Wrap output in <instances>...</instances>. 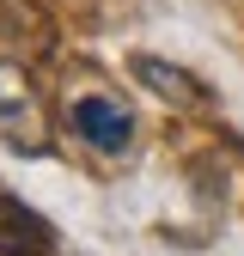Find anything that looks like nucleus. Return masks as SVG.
I'll use <instances>...</instances> for the list:
<instances>
[{"mask_svg":"<svg viewBox=\"0 0 244 256\" xmlns=\"http://www.w3.org/2000/svg\"><path fill=\"white\" fill-rule=\"evenodd\" d=\"M0 140L18 146L24 158H43L55 146V128H49V104L37 80H30L18 61H0Z\"/></svg>","mask_w":244,"mask_h":256,"instance_id":"nucleus-1","label":"nucleus"},{"mask_svg":"<svg viewBox=\"0 0 244 256\" xmlns=\"http://www.w3.org/2000/svg\"><path fill=\"white\" fill-rule=\"evenodd\" d=\"M0 256H55V226L12 189H0Z\"/></svg>","mask_w":244,"mask_h":256,"instance_id":"nucleus-2","label":"nucleus"},{"mask_svg":"<svg viewBox=\"0 0 244 256\" xmlns=\"http://www.w3.org/2000/svg\"><path fill=\"white\" fill-rule=\"evenodd\" d=\"M128 68H134V80L152 92V98H165V104H177V110H208V104H214L208 86H202L196 74L171 68V61H159V55H134Z\"/></svg>","mask_w":244,"mask_h":256,"instance_id":"nucleus-3","label":"nucleus"},{"mask_svg":"<svg viewBox=\"0 0 244 256\" xmlns=\"http://www.w3.org/2000/svg\"><path fill=\"white\" fill-rule=\"evenodd\" d=\"M74 134L92 140L98 152H122L128 134H134V122H128V110L110 104V98H80V104H74Z\"/></svg>","mask_w":244,"mask_h":256,"instance_id":"nucleus-4","label":"nucleus"},{"mask_svg":"<svg viewBox=\"0 0 244 256\" xmlns=\"http://www.w3.org/2000/svg\"><path fill=\"white\" fill-rule=\"evenodd\" d=\"M0 37H6V43H30V49H49V18L30 6V0H0Z\"/></svg>","mask_w":244,"mask_h":256,"instance_id":"nucleus-5","label":"nucleus"}]
</instances>
